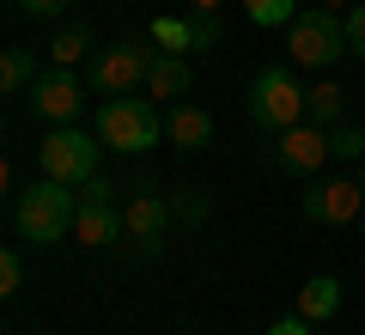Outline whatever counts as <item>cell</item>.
I'll return each instance as SVG.
<instances>
[{
	"mask_svg": "<svg viewBox=\"0 0 365 335\" xmlns=\"http://www.w3.org/2000/svg\"><path fill=\"white\" fill-rule=\"evenodd\" d=\"M86 49H91V31H86V25H67L61 37L49 43V61H55V67H73V61H86Z\"/></svg>",
	"mask_w": 365,
	"mask_h": 335,
	"instance_id": "ac0fdd59",
	"label": "cell"
},
{
	"mask_svg": "<svg viewBox=\"0 0 365 335\" xmlns=\"http://www.w3.org/2000/svg\"><path fill=\"white\" fill-rule=\"evenodd\" d=\"M287 55L299 67L329 74L347 55V19H335V6H299V19L287 25Z\"/></svg>",
	"mask_w": 365,
	"mask_h": 335,
	"instance_id": "3957f363",
	"label": "cell"
},
{
	"mask_svg": "<svg viewBox=\"0 0 365 335\" xmlns=\"http://www.w3.org/2000/svg\"><path fill=\"white\" fill-rule=\"evenodd\" d=\"M19 6H25L31 19H55V13H61V6H67V0H19Z\"/></svg>",
	"mask_w": 365,
	"mask_h": 335,
	"instance_id": "d4e9b609",
	"label": "cell"
},
{
	"mask_svg": "<svg viewBox=\"0 0 365 335\" xmlns=\"http://www.w3.org/2000/svg\"><path fill=\"white\" fill-rule=\"evenodd\" d=\"M359 183H365V159H359Z\"/></svg>",
	"mask_w": 365,
	"mask_h": 335,
	"instance_id": "83f0119b",
	"label": "cell"
},
{
	"mask_svg": "<svg viewBox=\"0 0 365 335\" xmlns=\"http://www.w3.org/2000/svg\"><path fill=\"white\" fill-rule=\"evenodd\" d=\"M98 153H104V141H86V129H67V122H61L55 134L37 141V171L79 189V183L98 177Z\"/></svg>",
	"mask_w": 365,
	"mask_h": 335,
	"instance_id": "8992f818",
	"label": "cell"
},
{
	"mask_svg": "<svg viewBox=\"0 0 365 335\" xmlns=\"http://www.w3.org/2000/svg\"><path fill=\"white\" fill-rule=\"evenodd\" d=\"M335 311H341V281H335V274H311V281H304L299 286V317H335Z\"/></svg>",
	"mask_w": 365,
	"mask_h": 335,
	"instance_id": "2e32d148",
	"label": "cell"
},
{
	"mask_svg": "<svg viewBox=\"0 0 365 335\" xmlns=\"http://www.w3.org/2000/svg\"><path fill=\"white\" fill-rule=\"evenodd\" d=\"M359 214H365V183L359 177H329V183L304 189V219H317V226H353Z\"/></svg>",
	"mask_w": 365,
	"mask_h": 335,
	"instance_id": "52a82bcc",
	"label": "cell"
},
{
	"mask_svg": "<svg viewBox=\"0 0 365 335\" xmlns=\"http://www.w3.org/2000/svg\"><path fill=\"white\" fill-rule=\"evenodd\" d=\"M0 86L6 91H31L37 86V55L31 49H6L0 55Z\"/></svg>",
	"mask_w": 365,
	"mask_h": 335,
	"instance_id": "e0dca14e",
	"label": "cell"
},
{
	"mask_svg": "<svg viewBox=\"0 0 365 335\" xmlns=\"http://www.w3.org/2000/svg\"><path fill=\"white\" fill-rule=\"evenodd\" d=\"M31 104H37V116H43V122H73L79 110H86V86H79L67 67H55V74H37Z\"/></svg>",
	"mask_w": 365,
	"mask_h": 335,
	"instance_id": "8fae6325",
	"label": "cell"
},
{
	"mask_svg": "<svg viewBox=\"0 0 365 335\" xmlns=\"http://www.w3.org/2000/svg\"><path fill=\"white\" fill-rule=\"evenodd\" d=\"M347 55H359V61H365V0H353V6H347Z\"/></svg>",
	"mask_w": 365,
	"mask_h": 335,
	"instance_id": "7402d4cb",
	"label": "cell"
},
{
	"mask_svg": "<svg viewBox=\"0 0 365 335\" xmlns=\"http://www.w3.org/2000/svg\"><path fill=\"white\" fill-rule=\"evenodd\" d=\"M262 335H311V317H280V323H268Z\"/></svg>",
	"mask_w": 365,
	"mask_h": 335,
	"instance_id": "cb8c5ba5",
	"label": "cell"
},
{
	"mask_svg": "<svg viewBox=\"0 0 365 335\" xmlns=\"http://www.w3.org/2000/svg\"><path fill=\"white\" fill-rule=\"evenodd\" d=\"M19 286H25V256H19V250H0V293L13 299Z\"/></svg>",
	"mask_w": 365,
	"mask_h": 335,
	"instance_id": "ffe728a7",
	"label": "cell"
},
{
	"mask_svg": "<svg viewBox=\"0 0 365 335\" xmlns=\"http://www.w3.org/2000/svg\"><path fill=\"white\" fill-rule=\"evenodd\" d=\"M329 146H335V159H365V134L347 129V122H341V129H329Z\"/></svg>",
	"mask_w": 365,
	"mask_h": 335,
	"instance_id": "44dd1931",
	"label": "cell"
},
{
	"mask_svg": "<svg viewBox=\"0 0 365 335\" xmlns=\"http://www.w3.org/2000/svg\"><path fill=\"white\" fill-rule=\"evenodd\" d=\"M341 110H347V91H341L329 74L304 91V122H317V129H341Z\"/></svg>",
	"mask_w": 365,
	"mask_h": 335,
	"instance_id": "9a60e30c",
	"label": "cell"
},
{
	"mask_svg": "<svg viewBox=\"0 0 365 335\" xmlns=\"http://www.w3.org/2000/svg\"><path fill=\"white\" fill-rule=\"evenodd\" d=\"M225 31H220V13H165V19H153V43L165 55H189V49H213Z\"/></svg>",
	"mask_w": 365,
	"mask_h": 335,
	"instance_id": "ba28073f",
	"label": "cell"
},
{
	"mask_svg": "<svg viewBox=\"0 0 365 335\" xmlns=\"http://www.w3.org/2000/svg\"><path fill=\"white\" fill-rule=\"evenodd\" d=\"M189 61H182V55H165L158 49V61H153V74H146V98L153 104H182L189 98Z\"/></svg>",
	"mask_w": 365,
	"mask_h": 335,
	"instance_id": "5bb4252c",
	"label": "cell"
},
{
	"mask_svg": "<svg viewBox=\"0 0 365 335\" xmlns=\"http://www.w3.org/2000/svg\"><path fill=\"white\" fill-rule=\"evenodd\" d=\"M359 238H365V214H359Z\"/></svg>",
	"mask_w": 365,
	"mask_h": 335,
	"instance_id": "f1b7e54d",
	"label": "cell"
},
{
	"mask_svg": "<svg viewBox=\"0 0 365 335\" xmlns=\"http://www.w3.org/2000/svg\"><path fill=\"white\" fill-rule=\"evenodd\" d=\"M158 134H165V116H158L153 98H104V110H98V141H104V153H122V159H140L146 146H158Z\"/></svg>",
	"mask_w": 365,
	"mask_h": 335,
	"instance_id": "7a4b0ae2",
	"label": "cell"
},
{
	"mask_svg": "<svg viewBox=\"0 0 365 335\" xmlns=\"http://www.w3.org/2000/svg\"><path fill=\"white\" fill-rule=\"evenodd\" d=\"M116 183H110V177H91V183H79V201H116Z\"/></svg>",
	"mask_w": 365,
	"mask_h": 335,
	"instance_id": "603a6c76",
	"label": "cell"
},
{
	"mask_svg": "<svg viewBox=\"0 0 365 335\" xmlns=\"http://www.w3.org/2000/svg\"><path fill=\"white\" fill-rule=\"evenodd\" d=\"M244 13H250V25H292L299 19V0H244Z\"/></svg>",
	"mask_w": 365,
	"mask_h": 335,
	"instance_id": "d6986e66",
	"label": "cell"
},
{
	"mask_svg": "<svg viewBox=\"0 0 365 335\" xmlns=\"http://www.w3.org/2000/svg\"><path fill=\"white\" fill-rule=\"evenodd\" d=\"M323 159H335V146H329V129H317V122H299V129L274 134V165H280V171H292V177L317 171Z\"/></svg>",
	"mask_w": 365,
	"mask_h": 335,
	"instance_id": "9c48e42d",
	"label": "cell"
},
{
	"mask_svg": "<svg viewBox=\"0 0 365 335\" xmlns=\"http://www.w3.org/2000/svg\"><path fill=\"white\" fill-rule=\"evenodd\" d=\"M153 61H158V43H116V49H98L91 67H86V91H98V98H128L134 86H146Z\"/></svg>",
	"mask_w": 365,
	"mask_h": 335,
	"instance_id": "5b68a950",
	"label": "cell"
},
{
	"mask_svg": "<svg viewBox=\"0 0 365 335\" xmlns=\"http://www.w3.org/2000/svg\"><path fill=\"white\" fill-rule=\"evenodd\" d=\"M323 6H353V0H323Z\"/></svg>",
	"mask_w": 365,
	"mask_h": 335,
	"instance_id": "4316f807",
	"label": "cell"
},
{
	"mask_svg": "<svg viewBox=\"0 0 365 335\" xmlns=\"http://www.w3.org/2000/svg\"><path fill=\"white\" fill-rule=\"evenodd\" d=\"M225 0H189V13H220Z\"/></svg>",
	"mask_w": 365,
	"mask_h": 335,
	"instance_id": "484cf974",
	"label": "cell"
},
{
	"mask_svg": "<svg viewBox=\"0 0 365 335\" xmlns=\"http://www.w3.org/2000/svg\"><path fill=\"white\" fill-rule=\"evenodd\" d=\"M73 238H79L86 250H110L116 238H128V219H122L116 201H79V214H73Z\"/></svg>",
	"mask_w": 365,
	"mask_h": 335,
	"instance_id": "7c38bea8",
	"label": "cell"
},
{
	"mask_svg": "<svg viewBox=\"0 0 365 335\" xmlns=\"http://www.w3.org/2000/svg\"><path fill=\"white\" fill-rule=\"evenodd\" d=\"M73 214H79V189H73V183L37 177L13 201V232L25 238V244H55V238L73 232Z\"/></svg>",
	"mask_w": 365,
	"mask_h": 335,
	"instance_id": "6da1fadb",
	"label": "cell"
},
{
	"mask_svg": "<svg viewBox=\"0 0 365 335\" xmlns=\"http://www.w3.org/2000/svg\"><path fill=\"white\" fill-rule=\"evenodd\" d=\"M165 141L182 146V153H201V146H213V116H207V110H195V104H170Z\"/></svg>",
	"mask_w": 365,
	"mask_h": 335,
	"instance_id": "4fadbf2b",
	"label": "cell"
},
{
	"mask_svg": "<svg viewBox=\"0 0 365 335\" xmlns=\"http://www.w3.org/2000/svg\"><path fill=\"white\" fill-rule=\"evenodd\" d=\"M122 219H128V244L140 250V256H153L158 238H165L170 219H177V207H170L165 195H153V189H134V201L122 207Z\"/></svg>",
	"mask_w": 365,
	"mask_h": 335,
	"instance_id": "30bf717a",
	"label": "cell"
},
{
	"mask_svg": "<svg viewBox=\"0 0 365 335\" xmlns=\"http://www.w3.org/2000/svg\"><path fill=\"white\" fill-rule=\"evenodd\" d=\"M244 110H250V122H256V129L287 134V129H299V122H304V86L287 74V67H262V74L250 79Z\"/></svg>",
	"mask_w": 365,
	"mask_h": 335,
	"instance_id": "277c9868",
	"label": "cell"
}]
</instances>
